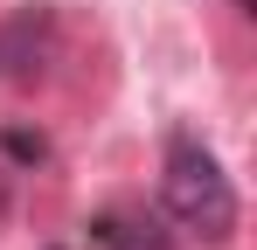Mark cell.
I'll use <instances>...</instances> for the list:
<instances>
[{
  "label": "cell",
  "instance_id": "cell-1",
  "mask_svg": "<svg viewBox=\"0 0 257 250\" xmlns=\"http://www.w3.org/2000/svg\"><path fill=\"white\" fill-rule=\"evenodd\" d=\"M160 195H167V215L181 229H195L202 243L236 236V188H229L222 160L209 146H195L188 132L167 139V181H160Z\"/></svg>",
  "mask_w": 257,
  "mask_h": 250
},
{
  "label": "cell",
  "instance_id": "cell-2",
  "mask_svg": "<svg viewBox=\"0 0 257 250\" xmlns=\"http://www.w3.org/2000/svg\"><path fill=\"white\" fill-rule=\"evenodd\" d=\"M56 63V14L49 7H14L0 21V83H35Z\"/></svg>",
  "mask_w": 257,
  "mask_h": 250
},
{
  "label": "cell",
  "instance_id": "cell-3",
  "mask_svg": "<svg viewBox=\"0 0 257 250\" xmlns=\"http://www.w3.org/2000/svg\"><path fill=\"white\" fill-rule=\"evenodd\" d=\"M90 243L97 250H174L153 222H132V215H97L90 222Z\"/></svg>",
  "mask_w": 257,
  "mask_h": 250
},
{
  "label": "cell",
  "instance_id": "cell-4",
  "mask_svg": "<svg viewBox=\"0 0 257 250\" xmlns=\"http://www.w3.org/2000/svg\"><path fill=\"white\" fill-rule=\"evenodd\" d=\"M0 146H7L14 160H42V153H49V146H42V132H21V125H14V132H7Z\"/></svg>",
  "mask_w": 257,
  "mask_h": 250
},
{
  "label": "cell",
  "instance_id": "cell-5",
  "mask_svg": "<svg viewBox=\"0 0 257 250\" xmlns=\"http://www.w3.org/2000/svg\"><path fill=\"white\" fill-rule=\"evenodd\" d=\"M0 215H7V174H0Z\"/></svg>",
  "mask_w": 257,
  "mask_h": 250
}]
</instances>
